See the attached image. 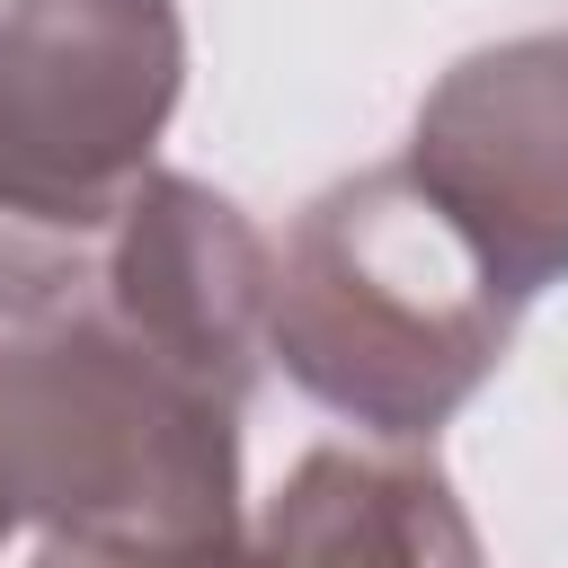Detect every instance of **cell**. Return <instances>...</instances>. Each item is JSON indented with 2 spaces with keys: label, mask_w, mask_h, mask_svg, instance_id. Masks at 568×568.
<instances>
[{
  "label": "cell",
  "mask_w": 568,
  "mask_h": 568,
  "mask_svg": "<svg viewBox=\"0 0 568 568\" xmlns=\"http://www.w3.org/2000/svg\"><path fill=\"white\" fill-rule=\"evenodd\" d=\"M36 568H266L248 541H231V550H186V559H71V550H44Z\"/></svg>",
  "instance_id": "6"
},
{
  "label": "cell",
  "mask_w": 568,
  "mask_h": 568,
  "mask_svg": "<svg viewBox=\"0 0 568 568\" xmlns=\"http://www.w3.org/2000/svg\"><path fill=\"white\" fill-rule=\"evenodd\" d=\"M0 541H9V524H0Z\"/></svg>",
  "instance_id": "7"
},
{
  "label": "cell",
  "mask_w": 568,
  "mask_h": 568,
  "mask_svg": "<svg viewBox=\"0 0 568 568\" xmlns=\"http://www.w3.org/2000/svg\"><path fill=\"white\" fill-rule=\"evenodd\" d=\"M186 89L178 0H0V213L89 231L160 169Z\"/></svg>",
  "instance_id": "3"
},
{
  "label": "cell",
  "mask_w": 568,
  "mask_h": 568,
  "mask_svg": "<svg viewBox=\"0 0 568 568\" xmlns=\"http://www.w3.org/2000/svg\"><path fill=\"white\" fill-rule=\"evenodd\" d=\"M524 302L479 266L408 160L355 169L302 204L266 275V355L328 417L426 444L506 364Z\"/></svg>",
  "instance_id": "2"
},
{
  "label": "cell",
  "mask_w": 568,
  "mask_h": 568,
  "mask_svg": "<svg viewBox=\"0 0 568 568\" xmlns=\"http://www.w3.org/2000/svg\"><path fill=\"white\" fill-rule=\"evenodd\" d=\"M266 568H488L453 479L426 453L320 444L266 497L248 541Z\"/></svg>",
  "instance_id": "5"
},
{
  "label": "cell",
  "mask_w": 568,
  "mask_h": 568,
  "mask_svg": "<svg viewBox=\"0 0 568 568\" xmlns=\"http://www.w3.org/2000/svg\"><path fill=\"white\" fill-rule=\"evenodd\" d=\"M0 524L71 559L240 541V399L151 346L89 231L0 213Z\"/></svg>",
  "instance_id": "1"
},
{
  "label": "cell",
  "mask_w": 568,
  "mask_h": 568,
  "mask_svg": "<svg viewBox=\"0 0 568 568\" xmlns=\"http://www.w3.org/2000/svg\"><path fill=\"white\" fill-rule=\"evenodd\" d=\"M408 178L462 222L506 302L568 275V27L462 53L408 124Z\"/></svg>",
  "instance_id": "4"
}]
</instances>
